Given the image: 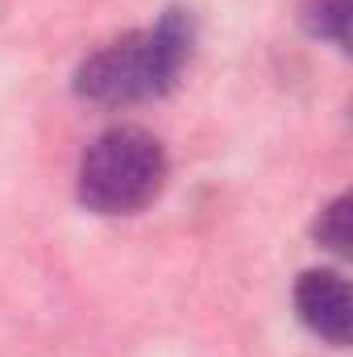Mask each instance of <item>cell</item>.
<instances>
[{
  "instance_id": "cell-5",
  "label": "cell",
  "mask_w": 353,
  "mask_h": 357,
  "mask_svg": "<svg viewBox=\"0 0 353 357\" xmlns=\"http://www.w3.org/2000/svg\"><path fill=\"white\" fill-rule=\"evenodd\" d=\"M350 208H353L350 195H337V199L316 216V225H312L316 241H320L329 254H337V258H350V250H353V229H350L353 212Z\"/></svg>"
},
{
  "instance_id": "cell-4",
  "label": "cell",
  "mask_w": 353,
  "mask_h": 357,
  "mask_svg": "<svg viewBox=\"0 0 353 357\" xmlns=\"http://www.w3.org/2000/svg\"><path fill=\"white\" fill-rule=\"evenodd\" d=\"M350 17L353 0H303L299 4V25L308 38L333 42L337 50H350Z\"/></svg>"
},
{
  "instance_id": "cell-3",
  "label": "cell",
  "mask_w": 353,
  "mask_h": 357,
  "mask_svg": "<svg viewBox=\"0 0 353 357\" xmlns=\"http://www.w3.org/2000/svg\"><path fill=\"white\" fill-rule=\"evenodd\" d=\"M295 316L303 320L312 337L345 349L353 337L350 282L337 270H303L295 282Z\"/></svg>"
},
{
  "instance_id": "cell-2",
  "label": "cell",
  "mask_w": 353,
  "mask_h": 357,
  "mask_svg": "<svg viewBox=\"0 0 353 357\" xmlns=\"http://www.w3.org/2000/svg\"><path fill=\"white\" fill-rule=\"evenodd\" d=\"M167 187V150L137 125L104 129L80 158L75 191L96 216H137Z\"/></svg>"
},
{
  "instance_id": "cell-1",
  "label": "cell",
  "mask_w": 353,
  "mask_h": 357,
  "mask_svg": "<svg viewBox=\"0 0 353 357\" xmlns=\"http://www.w3.org/2000/svg\"><path fill=\"white\" fill-rule=\"evenodd\" d=\"M191 50H195V17H191V8L175 4L150 29L121 33L108 46L91 50L75 67L71 88L80 100L104 104V108L158 100L187 71Z\"/></svg>"
}]
</instances>
